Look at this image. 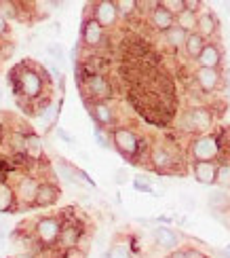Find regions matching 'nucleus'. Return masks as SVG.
Masks as SVG:
<instances>
[{
	"label": "nucleus",
	"instance_id": "2f4dec72",
	"mask_svg": "<svg viewBox=\"0 0 230 258\" xmlns=\"http://www.w3.org/2000/svg\"><path fill=\"white\" fill-rule=\"evenodd\" d=\"M163 7H165L167 11H169V13L171 15H180L182 13V11L186 9L184 7V0H163V3H161Z\"/></svg>",
	"mask_w": 230,
	"mask_h": 258
},
{
	"label": "nucleus",
	"instance_id": "412c9836",
	"mask_svg": "<svg viewBox=\"0 0 230 258\" xmlns=\"http://www.w3.org/2000/svg\"><path fill=\"white\" fill-rule=\"evenodd\" d=\"M9 212H17L15 190L11 182L0 180V214H9Z\"/></svg>",
	"mask_w": 230,
	"mask_h": 258
},
{
	"label": "nucleus",
	"instance_id": "f704fd0d",
	"mask_svg": "<svg viewBox=\"0 0 230 258\" xmlns=\"http://www.w3.org/2000/svg\"><path fill=\"white\" fill-rule=\"evenodd\" d=\"M11 36V26H9V21L0 15V40H5Z\"/></svg>",
	"mask_w": 230,
	"mask_h": 258
},
{
	"label": "nucleus",
	"instance_id": "f3484780",
	"mask_svg": "<svg viewBox=\"0 0 230 258\" xmlns=\"http://www.w3.org/2000/svg\"><path fill=\"white\" fill-rule=\"evenodd\" d=\"M150 24H152V28L159 30V32H167L169 28L175 26V15H171L161 3H152V9H150Z\"/></svg>",
	"mask_w": 230,
	"mask_h": 258
},
{
	"label": "nucleus",
	"instance_id": "b1692460",
	"mask_svg": "<svg viewBox=\"0 0 230 258\" xmlns=\"http://www.w3.org/2000/svg\"><path fill=\"white\" fill-rule=\"evenodd\" d=\"M57 171H59V176L65 182H70V184H81V182H79V167L72 165L70 161L57 159Z\"/></svg>",
	"mask_w": 230,
	"mask_h": 258
},
{
	"label": "nucleus",
	"instance_id": "39448f33",
	"mask_svg": "<svg viewBox=\"0 0 230 258\" xmlns=\"http://www.w3.org/2000/svg\"><path fill=\"white\" fill-rule=\"evenodd\" d=\"M213 125V112L205 106H194L180 116V129L186 134H209Z\"/></svg>",
	"mask_w": 230,
	"mask_h": 258
},
{
	"label": "nucleus",
	"instance_id": "a18cd8bd",
	"mask_svg": "<svg viewBox=\"0 0 230 258\" xmlns=\"http://www.w3.org/2000/svg\"><path fill=\"white\" fill-rule=\"evenodd\" d=\"M0 100H3V91H0Z\"/></svg>",
	"mask_w": 230,
	"mask_h": 258
},
{
	"label": "nucleus",
	"instance_id": "9b49d317",
	"mask_svg": "<svg viewBox=\"0 0 230 258\" xmlns=\"http://www.w3.org/2000/svg\"><path fill=\"white\" fill-rule=\"evenodd\" d=\"M196 34L203 36L207 42H217V36H220V21H217V15L213 11H201L196 15Z\"/></svg>",
	"mask_w": 230,
	"mask_h": 258
},
{
	"label": "nucleus",
	"instance_id": "4468645a",
	"mask_svg": "<svg viewBox=\"0 0 230 258\" xmlns=\"http://www.w3.org/2000/svg\"><path fill=\"white\" fill-rule=\"evenodd\" d=\"M194 81L196 85L205 91V93H213L222 87L224 83V77L220 70H213V68H196L194 72Z\"/></svg>",
	"mask_w": 230,
	"mask_h": 258
},
{
	"label": "nucleus",
	"instance_id": "f03ea898",
	"mask_svg": "<svg viewBox=\"0 0 230 258\" xmlns=\"http://www.w3.org/2000/svg\"><path fill=\"white\" fill-rule=\"evenodd\" d=\"M61 216H40L32 224V239L40 250H53L57 248V239L61 233Z\"/></svg>",
	"mask_w": 230,
	"mask_h": 258
},
{
	"label": "nucleus",
	"instance_id": "f8f14e48",
	"mask_svg": "<svg viewBox=\"0 0 230 258\" xmlns=\"http://www.w3.org/2000/svg\"><path fill=\"white\" fill-rule=\"evenodd\" d=\"M85 104H87V108H89L91 119L95 121V127L108 129V127L116 125V112L110 102H85Z\"/></svg>",
	"mask_w": 230,
	"mask_h": 258
},
{
	"label": "nucleus",
	"instance_id": "5701e85b",
	"mask_svg": "<svg viewBox=\"0 0 230 258\" xmlns=\"http://www.w3.org/2000/svg\"><path fill=\"white\" fill-rule=\"evenodd\" d=\"M24 5L21 3H13V0H0V15H3L7 21L13 19H21L24 21Z\"/></svg>",
	"mask_w": 230,
	"mask_h": 258
},
{
	"label": "nucleus",
	"instance_id": "7ed1b4c3",
	"mask_svg": "<svg viewBox=\"0 0 230 258\" xmlns=\"http://www.w3.org/2000/svg\"><path fill=\"white\" fill-rule=\"evenodd\" d=\"M222 153V144L217 140L215 134H203L196 136L190 146H188V155L192 163H209V161H217Z\"/></svg>",
	"mask_w": 230,
	"mask_h": 258
},
{
	"label": "nucleus",
	"instance_id": "4be33fe9",
	"mask_svg": "<svg viewBox=\"0 0 230 258\" xmlns=\"http://www.w3.org/2000/svg\"><path fill=\"white\" fill-rule=\"evenodd\" d=\"M205 45H207V40H205L203 36L196 34V32L188 34V36H186V42H184V53H186V57L196 61V59H199V55L203 53Z\"/></svg>",
	"mask_w": 230,
	"mask_h": 258
},
{
	"label": "nucleus",
	"instance_id": "6e6552de",
	"mask_svg": "<svg viewBox=\"0 0 230 258\" xmlns=\"http://www.w3.org/2000/svg\"><path fill=\"white\" fill-rule=\"evenodd\" d=\"M89 11H91L89 17H93L106 32L116 28L118 19H120L118 17V11L114 7V0H97V3H91L89 5Z\"/></svg>",
	"mask_w": 230,
	"mask_h": 258
},
{
	"label": "nucleus",
	"instance_id": "dca6fc26",
	"mask_svg": "<svg viewBox=\"0 0 230 258\" xmlns=\"http://www.w3.org/2000/svg\"><path fill=\"white\" fill-rule=\"evenodd\" d=\"M199 68H213V70H220L222 68V61H224V53L220 42H207L203 53L199 55Z\"/></svg>",
	"mask_w": 230,
	"mask_h": 258
},
{
	"label": "nucleus",
	"instance_id": "6ab92c4d",
	"mask_svg": "<svg viewBox=\"0 0 230 258\" xmlns=\"http://www.w3.org/2000/svg\"><path fill=\"white\" fill-rule=\"evenodd\" d=\"M215 174H217V161H209V163H192V176L201 184L211 186L215 184Z\"/></svg>",
	"mask_w": 230,
	"mask_h": 258
},
{
	"label": "nucleus",
	"instance_id": "20e7f679",
	"mask_svg": "<svg viewBox=\"0 0 230 258\" xmlns=\"http://www.w3.org/2000/svg\"><path fill=\"white\" fill-rule=\"evenodd\" d=\"M112 148H116V153L120 157H125L127 161H135L137 155L141 153V138L129 127H114L112 129Z\"/></svg>",
	"mask_w": 230,
	"mask_h": 258
},
{
	"label": "nucleus",
	"instance_id": "0eeeda50",
	"mask_svg": "<svg viewBox=\"0 0 230 258\" xmlns=\"http://www.w3.org/2000/svg\"><path fill=\"white\" fill-rule=\"evenodd\" d=\"M40 180L34 176H19V180L13 184L15 190V201H17V210H32L36 201V192H38Z\"/></svg>",
	"mask_w": 230,
	"mask_h": 258
},
{
	"label": "nucleus",
	"instance_id": "a211bd4d",
	"mask_svg": "<svg viewBox=\"0 0 230 258\" xmlns=\"http://www.w3.org/2000/svg\"><path fill=\"white\" fill-rule=\"evenodd\" d=\"M152 239H155V243L159 245V248L173 252V250H178L180 235L175 233L173 229H169V227H157L155 231H152Z\"/></svg>",
	"mask_w": 230,
	"mask_h": 258
},
{
	"label": "nucleus",
	"instance_id": "9d476101",
	"mask_svg": "<svg viewBox=\"0 0 230 258\" xmlns=\"http://www.w3.org/2000/svg\"><path fill=\"white\" fill-rule=\"evenodd\" d=\"M61 218H63V224H61V233L57 239V248L61 252H65V250H72L79 245L83 233H85V227L76 218H65V216H61Z\"/></svg>",
	"mask_w": 230,
	"mask_h": 258
},
{
	"label": "nucleus",
	"instance_id": "bb28decb",
	"mask_svg": "<svg viewBox=\"0 0 230 258\" xmlns=\"http://www.w3.org/2000/svg\"><path fill=\"white\" fill-rule=\"evenodd\" d=\"M106 258H133V252H131V245L125 239H116L110 250L106 252Z\"/></svg>",
	"mask_w": 230,
	"mask_h": 258
},
{
	"label": "nucleus",
	"instance_id": "1a4fd4ad",
	"mask_svg": "<svg viewBox=\"0 0 230 258\" xmlns=\"http://www.w3.org/2000/svg\"><path fill=\"white\" fill-rule=\"evenodd\" d=\"M81 42L87 49H100L106 42V30L89 15H85L81 24Z\"/></svg>",
	"mask_w": 230,
	"mask_h": 258
},
{
	"label": "nucleus",
	"instance_id": "f257e3e1",
	"mask_svg": "<svg viewBox=\"0 0 230 258\" xmlns=\"http://www.w3.org/2000/svg\"><path fill=\"white\" fill-rule=\"evenodd\" d=\"M11 83H13L17 102L26 100L28 104H36L42 100V95L49 87V74L40 66L24 61L11 70Z\"/></svg>",
	"mask_w": 230,
	"mask_h": 258
},
{
	"label": "nucleus",
	"instance_id": "ea45409f",
	"mask_svg": "<svg viewBox=\"0 0 230 258\" xmlns=\"http://www.w3.org/2000/svg\"><path fill=\"white\" fill-rule=\"evenodd\" d=\"M167 258H188V256H186V250H173V252H169V256Z\"/></svg>",
	"mask_w": 230,
	"mask_h": 258
},
{
	"label": "nucleus",
	"instance_id": "ddd939ff",
	"mask_svg": "<svg viewBox=\"0 0 230 258\" xmlns=\"http://www.w3.org/2000/svg\"><path fill=\"white\" fill-rule=\"evenodd\" d=\"M150 165L155 167L159 174H171L175 159L165 144H155V146H150Z\"/></svg>",
	"mask_w": 230,
	"mask_h": 258
},
{
	"label": "nucleus",
	"instance_id": "2eb2a0df",
	"mask_svg": "<svg viewBox=\"0 0 230 258\" xmlns=\"http://www.w3.org/2000/svg\"><path fill=\"white\" fill-rule=\"evenodd\" d=\"M61 197V188L55 184V182H40L38 184V192H36V201L34 208H51L55 206Z\"/></svg>",
	"mask_w": 230,
	"mask_h": 258
},
{
	"label": "nucleus",
	"instance_id": "c85d7f7f",
	"mask_svg": "<svg viewBox=\"0 0 230 258\" xmlns=\"http://www.w3.org/2000/svg\"><path fill=\"white\" fill-rule=\"evenodd\" d=\"M209 206L213 210H228L230 208V195H228L226 190H222V188L213 190L211 195H209Z\"/></svg>",
	"mask_w": 230,
	"mask_h": 258
},
{
	"label": "nucleus",
	"instance_id": "aec40b11",
	"mask_svg": "<svg viewBox=\"0 0 230 258\" xmlns=\"http://www.w3.org/2000/svg\"><path fill=\"white\" fill-rule=\"evenodd\" d=\"M26 157L30 161H38L45 159V146H42V138L36 132H26Z\"/></svg>",
	"mask_w": 230,
	"mask_h": 258
},
{
	"label": "nucleus",
	"instance_id": "37998d69",
	"mask_svg": "<svg viewBox=\"0 0 230 258\" xmlns=\"http://www.w3.org/2000/svg\"><path fill=\"white\" fill-rule=\"evenodd\" d=\"M13 258H34L32 254H17V256H13Z\"/></svg>",
	"mask_w": 230,
	"mask_h": 258
},
{
	"label": "nucleus",
	"instance_id": "72a5a7b5",
	"mask_svg": "<svg viewBox=\"0 0 230 258\" xmlns=\"http://www.w3.org/2000/svg\"><path fill=\"white\" fill-rule=\"evenodd\" d=\"M133 186H135V190H139V192H152L155 188H152V184H150V180L146 178V176H135L133 178Z\"/></svg>",
	"mask_w": 230,
	"mask_h": 258
},
{
	"label": "nucleus",
	"instance_id": "a878e982",
	"mask_svg": "<svg viewBox=\"0 0 230 258\" xmlns=\"http://www.w3.org/2000/svg\"><path fill=\"white\" fill-rule=\"evenodd\" d=\"M196 15L199 13H192V11H182L180 15H175V26L182 28L186 34H192V32L196 30Z\"/></svg>",
	"mask_w": 230,
	"mask_h": 258
},
{
	"label": "nucleus",
	"instance_id": "a19ab883",
	"mask_svg": "<svg viewBox=\"0 0 230 258\" xmlns=\"http://www.w3.org/2000/svg\"><path fill=\"white\" fill-rule=\"evenodd\" d=\"M5 239V222H3V218H0V241Z\"/></svg>",
	"mask_w": 230,
	"mask_h": 258
},
{
	"label": "nucleus",
	"instance_id": "c756f323",
	"mask_svg": "<svg viewBox=\"0 0 230 258\" xmlns=\"http://www.w3.org/2000/svg\"><path fill=\"white\" fill-rule=\"evenodd\" d=\"M114 7L118 11V17H131L137 13L139 3H135V0H114Z\"/></svg>",
	"mask_w": 230,
	"mask_h": 258
},
{
	"label": "nucleus",
	"instance_id": "7c9ffc66",
	"mask_svg": "<svg viewBox=\"0 0 230 258\" xmlns=\"http://www.w3.org/2000/svg\"><path fill=\"white\" fill-rule=\"evenodd\" d=\"M93 136H95V142L100 144L102 148H112V138H110V132H108V129L95 127L93 129Z\"/></svg>",
	"mask_w": 230,
	"mask_h": 258
},
{
	"label": "nucleus",
	"instance_id": "c03bdc74",
	"mask_svg": "<svg viewBox=\"0 0 230 258\" xmlns=\"http://www.w3.org/2000/svg\"><path fill=\"white\" fill-rule=\"evenodd\" d=\"M224 256H226V258H230V243H228L226 248H224Z\"/></svg>",
	"mask_w": 230,
	"mask_h": 258
},
{
	"label": "nucleus",
	"instance_id": "393cba45",
	"mask_svg": "<svg viewBox=\"0 0 230 258\" xmlns=\"http://www.w3.org/2000/svg\"><path fill=\"white\" fill-rule=\"evenodd\" d=\"M186 36H188V34H186V32L182 28H178V26H173L167 32H163V38H165V42L171 49H184Z\"/></svg>",
	"mask_w": 230,
	"mask_h": 258
},
{
	"label": "nucleus",
	"instance_id": "79ce46f5",
	"mask_svg": "<svg viewBox=\"0 0 230 258\" xmlns=\"http://www.w3.org/2000/svg\"><path fill=\"white\" fill-rule=\"evenodd\" d=\"M226 98H228V102H230V72H228V81H226Z\"/></svg>",
	"mask_w": 230,
	"mask_h": 258
},
{
	"label": "nucleus",
	"instance_id": "4c0bfd02",
	"mask_svg": "<svg viewBox=\"0 0 230 258\" xmlns=\"http://www.w3.org/2000/svg\"><path fill=\"white\" fill-rule=\"evenodd\" d=\"M186 256L188 258H207L201 250H196V248H186Z\"/></svg>",
	"mask_w": 230,
	"mask_h": 258
},
{
	"label": "nucleus",
	"instance_id": "58836bf2",
	"mask_svg": "<svg viewBox=\"0 0 230 258\" xmlns=\"http://www.w3.org/2000/svg\"><path fill=\"white\" fill-rule=\"evenodd\" d=\"M57 136H59L61 140H65L68 144H74V138H72L68 132H65V129H61V127H59V129H57Z\"/></svg>",
	"mask_w": 230,
	"mask_h": 258
},
{
	"label": "nucleus",
	"instance_id": "e433bc0d",
	"mask_svg": "<svg viewBox=\"0 0 230 258\" xmlns=\"http://www.w3.org/2000/svg\"><path fill=\"white\" fill-rule=\"evenodd\" d=\"M127 178H129L127 169H116V171H114V182H116V184H125Z\"/></svg>",
	"mask_w": 230,
	"mask_h": 258
},
{
	"label": "nucleus",
	"instance_id": "c9c22d12",
	"mask_svg": "<svg viewBox=\"0 0 230 258\" xmlns=\"http://www.w3.org/2000/svg\"><path fill=\"white\" fill-rule=\"evenodd\" d=\"M61 254H63L61 258H87V252H83V250H79V248L65 250V252H61Z\"/></svg>",
	"mask_w": 230,
	"mask_h": 258
},
{
	"label": "nucleus",
	"instance_id": "473e14b6",
	"mask_svg": "<svg viewBox=\"0 0 230 258\" xmlns=\"http://www.w3.org/2000/svg\"><path fill=\"white\" fill-rule=\"evenodd\" d=\"M47 53L53 57V61H63L65 59V53H63V49H61V45H57V42H51V45H47Z\"/></svg>",
	"mask_w": 230,
	"mask_h": 258
},
{
	"label": "nucleus",
	"instance_id": "cd10ccee",
	"mask_svg": "<svg viewBox=\"0 0 230 258\" xmlns=\"http://www.w3.org/2000/svg\"><path fill=\"white\" fill-rule=\"evenodd\" d=\"M215 184L222 190L230 188V161H222L217 163V174H215Z\"/></svg>",
	"mask_w": 230,
	"mask_h": 258
},
{
	"label": "nucleus",
	"instance_id": "423d86ee",
	"mask_svg": "<svg viewBox=\"0 0 230 258\" xmlns=\"http://www.w3.org/2000/svg\"><path fill=\"white\" fill-rule=\"evenodd\" d=\"M83 91L87 98L93 102H110L112 100V85L102 72L87 74L83 81ZM89 100H85V102H89Z\"/></svg>",
	"mask_w": 230,
	"mask_h": 258
}]
</instances>
